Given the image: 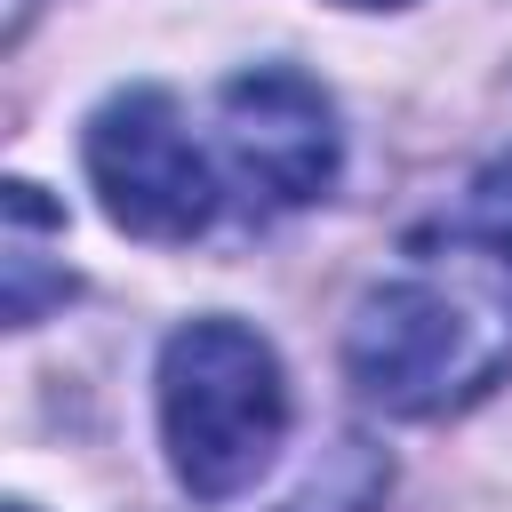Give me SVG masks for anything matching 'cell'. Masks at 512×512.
Returning a JSON list of instances; mask_svg holds the SVG:
<instances>
[{
	"instance_id": "obj_7",
	"label": "cell",
	"mask_w": 512,
	"mask_h": 512,
	"mask_svg": "<svg viewBox=\"0 0 512 512\" xmlns=\"http://www.w3.org/2000/svg\"><path fill=\"white\" fill-rule=\"evenodd\" d=\"M344 8H400V0H344Z\"/></svg>"
},
{
	"instance_id": "obj_1",
	"label": "cell",
	"mask_w": 512,
	"mask_h": 512,
	"mask_svg": "<svg viewBox=\"0 0 512 512\" xmlns=\"http://www.w3.org/2000/svg\"><path fill=\"white\" fill-rule=\"evenodd\" d=\"M344 376L384 416H456L512 376V152L432 208L360 288Z\"/></svg>"
},
{
	"instance_id": "obj_5",
	"label": "cell",
	"mask_w": 512,
	"mask_h": 512,
	"mask_svg": "<svg viewBox=\"0 0 512 512\" xmlns=\"http://www.w3.org/2000/svg\"><path fill=\"white\" fill-rule=\"evenodd\" d=\"M48 240H64V216L40 200V184H8V328H32L48 304L72 296V272L48 264Z\"/></svg>"
},
{
	"instance_id": "obj_8",
	"label": "cell",
	"mask_w": 512,
	"mask_h": 512,
	"mask_svg": "<svg viewBox=\"0 0 512 512\" xmlns=\"http://www.w3.org/2000/svg\"><path fill=\"white\" fill-rule=\"evenodd\" d=\"M8 512H32V504H8Z\"/></svg>"
},
{
	"instance_id": "obj_6",
	"label": "cell",
	"mask_w": 512,
	"mask_h": 512,
	"mask_svg": "<svg viewBox=\"0 0 512 512\" xmlns=\"http://www.w3.org/2000/svg\"><path fill=\"white\" fill-rule=\"evenodd\" d=\"M384 480H392V464H384L368 440H336L328 464H312V480H304L280 512H376Z\"/></svg>"
},
{
	"instance_id": "obj_2",
	"label": "cell",
	"mask_w": 512,
	"mask_h": 512,
	"mask_svg": "<svg viewBox=\"0 0 512 512\" xmlns=\"http://www.w3.org/2000/svg\"><path fill=\"white\" fill-rule=\"evenodd\" d=\"M160 440L200 504H232L240 488H256L272 448L288 440L280 352L240 320H184L160 344Z\"/></svg>"
},
{
	"instance_id": "obj_4",
	"label": "cell",
	"mask_w": 512,
	"mask_h": 512,
	"mask_svg": "<svg viewBox=\"0 0 512 512\" xmlns=\"http://www.w3.org/2000/svg\"><path fill=\"white\" fill-rule=\"evenodd\" d=\"M216 120H224V160H232V184L248 192V208H304L336 184V104L288 72V64H256L240 80H224L216 96Z\"/></svg>"
},
{
	"instance_id": "obj_3",
	"label": "cell",
	"mask_w": 512,
	"mask_h": 512,
	"mask_svg": "<svg viewBox=\"0 0 512 512\" xmlns=\"http://www.w3.org/2000/svg\"><path fill=\"white\" fill-rule=\"evenodd\" d=\"M88 176L104 192V216L136 240H192L208 232L224 184L208 152L184 128V104L168 88H120L88 112Z\"/></svg>"
}]
</instances>
